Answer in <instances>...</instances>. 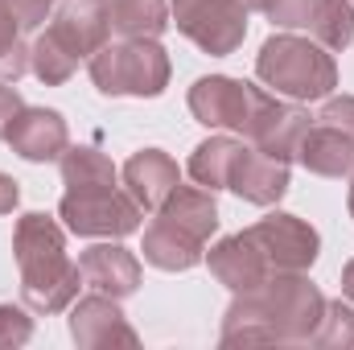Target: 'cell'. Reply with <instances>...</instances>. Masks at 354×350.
I'll return each instance as SVG.
<instances>
[{"mask_svg":"<svg viewBox=\"0 0 354 350\" xmlns=\"http://www.w3.org/2000/svg\"><path fill=\"white\" fill-rule=\"evenodd\" d=\"M326 313L322 288L305 272H272L256 293H235L223 313V347L280 342L305 347L317 338Z\"/></svg>","mask_w":354,"mask_h":350,"instance_id":"cell-1","label":"cell"},{"mask_svg":"<svg viewBox=\"0 0 354 350\" xmlns=\"http://www.w3.org/2000/svg\"><path fill=\"white\" fill-rule=\"evenodd\" d=\"M12 256L21 268V301L33 313H62L79 301L83 272L66 256V231L50 214L29 210L17 219Z\"/></svg>","mask_w":354,"mask_h":350,"instance_id":"cell-2","label":"cell"},{"mask_svg":"<svg viewBox=\"0 0 354 350\" xmlns=\"http://www.w3.org/2000/svg\"><path fill=\"white\" fill-rule=\"evenodd\" d=\"M256 75L264 87H272L276 95H284L292 103L326 99L338 87L334 54L309 37H297V33H272L268 37L256 54Z\"/></svg>","mask_w":354,"mask_h":350,"instance_id":"cell-3","label":"cell"},{"mask_svg":"<svg viewBox=\"0 0 354 350\" xmlns=\"http://www.w3.org/2000/svg\"><path fill=\"white\" fill-rule=\"evenodd\" d=\"M91 66V83L99 87V95L107 99H120V95H132V99H157L169 87V54L161 42L153 37H124V42H107L103 50H95L87 58Z\"/></svg>","mask_w":354,"mask_h":350,"instance_id":"cell-4","label":"cell"},{"mask_svg":"<svg viewBox=\"0 0 354 350\" xmlns=\"http://www.w3.org/2000/svg\"><path fill=\"white\" fill-rule=\"evenodd\" d=\"M58 219L66 223L71 235H83V239H124V235L140 231L145 206L120 185L66 190L62 202H58Z\"/></svg>","mask_w":354,"mask_h":350,"instance_id":"cell-5","label":"cell"},{"mask_svg":"<svg viewBox=\"0 0 354 350\" xmlns=\"http://www.w3.org/2000/svg\"><path fill=\"white\" fill-rule=\"evenodd\" d=\"M268 99H272V91L256 87V83H243V79H231V75H206L185 95V103H189L198 124L231 128L239 136L252 132V124H256V116H260V107Z\"/></svg>","mask_w":354,"mask_h":350,"instance_id":"cell-6","label":"cell"},{"mask_svg":"<svg viewBox=\"0 0 354 350\" xmlns=\"http://www.w3.org/2000/svg\"><path fill=\"white\" fill-rule=\"evenodd\" d=\"M174 25L210 58H227L248 37V4L243 0H174Z\"/></svg>","mask_w":354,"mask_h":350,"instance_id":"cell-7","label":"cell"},{"mask_svg":"<svg viewBox=\"0 0 354 350\" xmlns=\"http://www.w3.org/2000/svg\"><path fill=\"white\" fill-rule=\"evenodd\" d=\"M243 235L260 248V256L268 260L272 272H309L313 260H317V252H322V235H317L305 219L284 214V210L264 214V219L252 223Z\"/></svg>","mask_w":354,"mask_h":350,"instance_id":"cell-8","label":"cell"},{"mask_svg":"<svg viewBox=\"0 0 354 350\" xmlns=\"http://www.w3.org/2000/svg\"><path fill=\"white\" fill-rule=\"evenodd\" d=\"M71 338L87 350H103V347H136V330L128 326L124 309L115 297L91 293L83 301L71 305Z\"/></svg>","mask_w":354,"mask_h":350,"instance_id":"cell-9","label":"cell"},{"mask_svg":"<svg viewBox=\"0 0 354 350\" xmlns=\"http://www.w3.org/2000/svg\"><path fill=\"white\" fill-rule=\"evenodd\" d=\"M8 145L17 157L46 165L71 149V128H66L62 111H54V107H21V116L8 128Z\"/></svg>","mask_w":354,"mask_h":350,"instance_id":"cell-10","label":"cell"},{"mask_svg":"<svg viewBox=\"0 0 354 350\" xmlns=\"http://www.w3.org/2000/svg\"><path fill=\"white\" fill-rule=\"evenodd\" d=\"M309 128H313V124H309V111H305L301 103H284L280 95H272L264 107H260V116H256L248 140H252L260 153L276 157V161H297V145H301V136H305Z\"/></svg>","mask_w":354,"mask_h":350,"instance_id":"cell-11","label":"cell"},{"mask_svg":"<svg viewBox=\"0 0 354 350\" xmlns=\"http://www.w3.org/2000/svg\"><path fill=\"white\" fill-rule=\"evenodd\" d=\"M50 33H54L75 58H91L95 50L107 46V33H111L107 4H103V0H62L58 12L50 17Z\"/></svg>","mask_w":354,"mask_h":350,"instance_id":"cell-12","label":"cell"},{"mask_svg":"<svg viewBox=\"0 0 354 350\" xmlns=\"http://www.w3.org/2000/svg\"><path fill=\"white\" fill-rule=\"evenodd\" d=\"M79 272H83L87 288L103 293V297H115V301L132 297L140 288V276H145L140 260L128 248H120V243H95V248H87L79 256Z\"/></svg>","mask_w":354,"mask_h":350,"instance_id":"cell-13","label":"cell"},{"mask_svg":"<svg viewBox=\"0 0 354 350\" xmlns=\"http://www.w3.org/2000/svg\"><path fill=\"white\" fill-rule=\"evenodd\" d=\"M206 264H210V276L218 284H227L231 293H256L272 276L268 260L260 256V248L239 231V235H227L218 239L210 252H206Z\"/></svg>","mask_w":354,"mask_h":350,"instance_id":"cell-14","label":"cell"},{"mask_svg":"<svg viewBox=\"0 0 354 350\" xmlns=\"http://www.w3.org/2000/svg\"><path fill=\"white\" fill-rule=\"evenodd\" d=\"M120 174H124L128 194H132L145 210H161V202L181 185L177 161L169 153H161V149H140V153H132Z\"/></svg>","mask_w":354,"mask_h":350,"instance_id":"cell-15","label":"cell"},{"mask_svg":"<svg viewBox=\"0 0 354 350\" xmlns=\"http://www.w3.org/2000/svg\"><path fill=\"white\" fill-rule=\"evenodd\" d=\"M227 190H235L252 206H276L288 194V161H276V157H268L252 145V149L239 153Z\"/></svg>","mask_w":354,"mask_h":350,"instance_id":"cell-16","label":"cell"},{"mask_svg":"<svg viewBox=\"0 0 354 350\" xmlns=\"http://www.w3.org/2000/svg\"><path fill=\"white\" fill-rule=\"evenodd\" d=\"M297 161H301V169L317 177H351L354 136H346L342 128H330V124H313L297 145Z\"/></svg>","mask_w":354,"mask_h":350,"instance_id":"cell-17","label":"cell"},{"mask_svg":"<svg viewBox=\"0 0 354 350\" xmlns=\"http://www.w3.org/2000/svg\"><path fill=\"white\" fill-rule=\"evenodd\" d=\"M202 239H194L189 231H181L174 223H165L161 214H157V223H149V231H145V260L153 264V268H161V272H189L194 264H202Z\"/></svg>","mask_w":354,"mask_h":350,"instance_id":"cell-18","label":"cell"},{"mask_svg":"<svg viewBox=\"0 0 354 350\" xmlns=\"http://www.w3.org/2000/svg\"><path fill=\"white\" fill-rule=\"evenodd\" d=\"M157 214H161L165 223L181 227V231H189V235L202 239V243L218 231V206H214V194L202 190V185H177L174 194L161 202Z\"/></svg>","mask_w":354,"mask_h":350,"instance_id":"cell-19","label":"cell"},{"mask_svg":"<svg viewBox=\"0 0 354 350\" xmlns=\"http://www.w3.org/2000/svg\"><path fill=\"white\" fill-rule=\"evenodd\" d=\"M248 145L239 136H206L194 157H189V177L202 185V190H227L231 185V174H235V161Z\"/></svg>","mask_w":354,"mask_h":350,"instance_id":"cell-20","label":"cell"},{"mask_svg":"<svg viewBox=\"0 0 354 350\" xmlns=\"http://www.w3.org/2000/svg\"><path fill=\"white\" fill-rule=\"evenodd\" d=\"M107 21L120 37H153V42L174 25L169 21V0H111Z\"/></svg>","mask_w":354,"mask_h":350,"instance_id":"cell-21","label":"cell"},{"mask_svg":"<svg viewBox=\"0 0 354 350\" xmlns=\"http://www.w3.org/2000/svg\"><path fill=\"white\" fill-rule=\"evenodd\" d=\"M58 165H62V185L66 190H107V185L120 181V169L111 165V157L91 149V145H71L58 157Z\"/></svg>","mask_w":354,"mask_h":350,"instance_id":"cell-22","label":"cell"},{"mask_svg":"<svg viewBox=\"0 0 354 350\" xmlns=\"http://www.w3.org/2000/svg\"><path fill=\"white\" fill-rule=\"evenodd\" d=\"M309 33H313V42L326 46L330 54L346 50L354 42V4L351 0H317L313 21H309Z\"/></svg>","mask_w":354,"mask_h":350,"instance_id":"cell-23","label":"cell"},{"mask_svg":"<svg viewBox=\"0 0 354 350\" xmlns=\"http://www.w3.org/2000/svg\"><path fill=\"white\" fill-rule=\"evenodd\" d=\"M75 66H79V58H75V54H71L50 29L29 46V71H33L46 87H62V83H71Z\"/></svg>","mask_w":354,"mask_h":350,"instance_id":"cell-24","label":"cell"},{"mask_svg":"<svg viewBox=\"0 0 354 350\" xmlns=\"http://www.w3.org/2000/svg\"><path fill=\"white\" fill-rule=\"evenodd\" d=\"M21 33H25L21 21L0 0V83H17L29 71V46L21 42Z\"/></svg>","mask_w":354,"mask_h":350,"instance_id":"cell-25","label":"cell"},{"mask_svg":"<svg viewBox=\"0 0 354 350\" xmlns=\"http://www.w3.org/2000/svg\"><path fill=\"white\" fill-rule=\"evenodd\" d=\"M313 347H342V350L354 347V305L351 301H326V313H322Z\"/></svg>","mask_w":354,"mask_h":350,"instance_id":"cell-26","label":"cell"},{"mask_svg":"<svg viewBox=\"0 0 354 350\" xmlns=\"http://www.w3.org/2000/svg\"><path fill=\"white\" fill-rule=\"evenodd\" d=\"M317 0H260V12L276 29H309Z\"/></svg>","mask_w":354,"mask_h":350,"instance_id":"cell-27","label":"cell"},{"mask_svg":"<svg viewBox=\"0 0 354 350\" xmlns=\"http://www.w3.org/2000/svg\"><path fill=\"white\" fill-rule=\"evenodd\" d=\"M33 338V322L21 305H0V347H25Z\"/></svg>","mask_w":354,"mask_h":350,"instance_id":"cell-28","label":"cell"},{"mask_svg":"<svg viewBox=\"0 0 354 350\" xmlns=\"http://www.w3.org/2000/svg\"><path fill=\"white\" fill-rule=\"evenodd\" d=\"M317 120L330 124V128H342L346 136H354V95H326Z\"/></svg>","mask_w":354,"mask_h":350,"instance_id":"cell-29","label":"cell"},{"mask_svg":"<svg viewBox=\"0 0 354 350\" xmlns=\"http://www.w3.org/2000/svg\"><path fill=\"white\" fill-rule=\"evenodd\" d=\"M4 4L12 8L21 29H41L50 21V8H54V0H4Z\"/></svg>","mask_w":354,"mask_h":350,"instance_id":"cell-30","label":"cell"},{"mask_svg":"<svg viewBox=\"0 0 354 350\" xmlns=\"http://www.w3.org/2000/svg\"><path fill=\"white\" fill-rule=\"evenodd\" d=\"M21 107H25V99H21L17 91L0 87V140H8V128H12V120L21 116Z\"/></svg>","mask_w":354,"mask_h":350,"instance_id":"cell-31","label":"cell"},{"mask_svg":"<svg viewBox=\"0 0 354 350\" xmlns=\"http://www.w3.org/2000/svg\"><path fill=\"white\" fill-rule=\"evenodd\" d=\"M21 202V181L8 174H0V214H12Z\"/></svg>","mask_w":354,"mask_h":350,"instance_id":"cell-32","label":"cell"},{"mask_svg":"<svg viewBox=\"0 0 354 350\" xmlns=\"http://www.w3.org/2000/svg\"><path fill=\"white\" fill-rule=\"evenodd\" d=\"M342 297H346V301L354 305V260L342 268Z\"/></svg>","mask_w":354,"mask_h":350,"instance_id":"cell-33","label":"cell"},{"mask_svg":"<svg viewBox=\"0 0 354 350\" xmlns=\"http://www.w3.org/2000/svg\"><path fill=\"white\" fill-rule=\"evenodd\" d=\"M346 206H351V219H354V169H351V198H346Z\"/></svg>","mask_w":354,"mask_h":350,"instance_id":"cell-34","label":"cell"},{"mask_svg":"<svg viewBox=\"0 0 354 350\" xmlns=\"http://www.w3.org/2000/svg\"><path fill=\"white\" fill-rule=\"evenodd\" d=\"M243 4H248V12H252V8H260V0H243Z\"/></svg>","mask_w":354,"mask_h":350,"instance_id":"cell-35","label":"cell"},{"mask_svg":"<svg viewBox=\"0 0 354 350\" xmlns=\"http://www.w3.org/2000/svg\"><path fill=\"white\" fill-rule=\"evenodd\" d=\"M351 4H354V0H351Z\"/></svg>","mask_w":354,"mask_h":350,"instance_id":"cell-36","label":"cell"}]
</instances>
